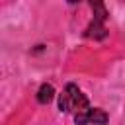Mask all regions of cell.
I'll list each match as a JSON object with an SVG mask.
<instances>
[{
	"label": "cell",
	"instance_id": "2",
	"mask_svg": "<svg viewBox=\"0 0 125 125\" xmlns=\"http://www.w3.org/2000/svg\"><path fill=\"white\" fill-rule=\"evenodd\" d=\"M92 10H94V20H92V23L88 25V29H86L84 35H86L88 39L102 41V39L107 37V29H105V25H104V21H105V18H107V12H105V6H104L102 2H92Z\"/></svg>",
	"mask_w": 125,
	"mask_h": 125
},
{
	"label": "cell",
	"instance_id": "1",
	"mask_svg": "<svg viewBox=\"0 0 125 125\" xmlns=\"http://www.w3.org/2000/svg\"><path fill=\"white\" fill-rule=\"evenodd\" d=\"M59 109L64 113H74V121L76 125H86V117L90 107L88 98L82 94V90L76 84H66L64 90L59 94Z\"/></svg>",
	"mask_w": 125,
	"mask_h": 125
},
{
	"label": "cell",
	"instance_id": "3",
	"mask_svg": "<svg viewBox=\"0 0 125 125\" xmlns=\"http://www.w3.org/2000/svg\"><path fill=\"white\" fill-rule=\"evenodd\" d=\"M88 123H94V125H105L107 123V113L100 107H92L88 111V117H86Z\"/></svg>",
	"mask_w": 125,
	"mask_h": 125
},
{
	"label": "cell",
	"instance_id": "4",
	"mask_svg": "<svg viewBox=\"0 0 125 125\" xmlns=\"http://www.w3.org/2000/svg\"><path fill=\"white\" fill-rule=\"evenodd\" d=\"M53 96H55L53 86H51V84H41V88H39V92H37V102H39V104H49V102L53 100Z\"/></svg>",
	"mask_w": 125,
	"mask_h": 125
}]
</instances>
